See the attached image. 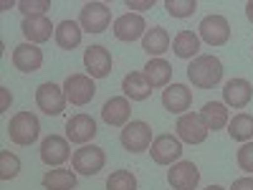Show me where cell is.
Listing matches in <instances>:
<instances>
[{"mask_svg":"<svg viewBox=\"0 0 253 190\" xmlns=\"http://www.w3.org/2000/svg\"><path fill=\"white\" fill-rule=\"evenodd\" d=\"M223 61L218 56H198L190 61L187 66V79L193 81V87L198 89H213L223 81Z\"/></svg>","mask_w":253,"mask_h":190,"instance_id":"6da1fadb","label":"cell"},{"mask_svg":"<svg viewBox=\"0 0 253 190\" xmlns=\"http://www.w3.org/2000/svg\"><path fill=\"white\" fill-rule=\"evenodd\" d=\"M38 135H41V122H38V117L33 112H18V114L10 117L8 137H10L13 144L28 147V144H33L38 140Z\"/></svg>","mask_w":253,"mask_h":190,"instance_id":"7a4b0ae2","label":"cell"},{"mask_svg":"<svg viewBox=\"0 0 253 190\" xmlns=\"http://www.w3.org/2000/svg\"><path fill=\"white\" fill-rule=\"evenodd\" d=\"M119 142H122V147L126 152L139 155L144 150H150V144H152V127L147 122H142V119H134V122L122 127Z\"/></svg>","mask_w":253,"mask_h":190,"instance_id":"3957f363","label":"cell"},{"mask_svg":"<svg viewBox=\"0 0 253 190\" xmlns=\"http://www.w3.org/2000/svg\"><path fill=\"white\" fill-rule=\"evenodd\" d=\"M63 94H66V101L74 104V107H86L96 96V84L89 74H71L63 81Z\"/></svg>","mask_w":253,"mask_h":190,"instance_id":"277c9868","label":"cell"},{"mask_svg":"<svg viewBox=\"0 0 253 190\" xmlns=\"http://www.w3.org/2000/svg\"><path fill=\"white\" fill-rule=\"evenodd\" d=\"M104 165H107V155L96 144H84L71 157V167L79 175H99L104 170Z\"/></svg>","mask_w":253,"mask_h":190,"instance_id":"5b68a950","label":"cell"},{"mask_svg":"<svg viewBox=\"0 0 253 190\" xmlns=\"http://www.w3.org/2000/svg\"><path fill=\"white\" fill-rule=\"evenodd\" d=\"M36 104L43 114L58 117L63 109H66V94H63V87H58V84H53V81H43L36 89Z\"/></svg>","mask_w":253,"mask_h":190,"instance_id":"8992f818","label":"cell"},{"mask_svg":"<svg viewBox=\"0 0 253 190\" xmlns=\"http://www.w3.org/2000/svg\"><path fill=\"white\" fill-rule=\"evenodd\" d=\"M112 23V10L107 3H86L79 13V26L86 33H104Z\"/></svg>","mask_w":253,"mask_h":190,"instance_id":"52a82bcc","label":"cell"},{"mask_svg":"<svg viewBox=\"0 0 253 190\" xmlns=\"http://www.w3.org/2000/svg\"><path fill=\"white\" fill-rule=\"evenodd\" d=\"M150 155L157 165H175L182 157V142L175 135H157L150 144Z\"/></svg>","mask_w":253,"mask_h":190,"instance_id":"ba28073f","label":"cell"},{"mask_svg":"<svg viewBox=\"0 0 253 190\" xmlns=\"http://www.w3.org/2000/svg\"><path fill=\"white\" fill-rule=\"evenodd\" d=\"M175 130H177L180 142H187V144H203V142L208 140V127H205L200 112H198V114H195V112L180 114Z\"/></svg>","mask_w":253,"mask_h":190,"instance_id":"9c48e42d","label":"cell"},{"mask_svg":"<svg viewBox=\"0 0 253 190\" xmlns=\"http://www.w3.org/2000/svg\"><path fill=\"white\" fill-rule=\"evenodd\" d=\"M200 41H205L208 46H223L228 44V38H230V23H228V18L225 15H205L200 20Z\"/></svg>","mask_w":253,"mask_h":190,"instance_id":"30bf717a","label":"cell"},{"mask_svg":"<svg viewBox=\"0 0 253 190\" xmlns=\"http://www.w3.org/2000/svg\"><path fill=\"white\" fill-rule=\"evenodd\" d=\"M167 183L172 190H195L200 183V170L193 160H180L167 170Z\"/></svg>","mask_w":253,"mask_h":190,"instance_id":"8fae6325","label":"cell"},{"mask_svg":"<svg viewBox=\"0 0 253 190\" xmlns=\"http://www.w3.org/2000/svg\"><path fill=\"white\" fill-rule=\"evenodd\" d=\"M71 155V144L66 137H61V135H48L43 142H41V160H43L48 167H58L63 165Z\"/></svg>","mask_w":253,"mask_h":190,"instance_id":"7c38bea8","label":"cell"},{"mask_svg":"<svg viewBox=\"0 0 253 190\" xmlns=\"http://www.w3.org/2000/svg\"><path fill=\"white\" fill-rule=\"evenodd\" d=\"M114 38L117 41H124V44H132L137 38H144L147 33V23L139 13H124L114 20Z\"/></svg>","mask_w":253,"mask_h":190,"instance_id":"4fadbf2b","label":"cell"},{"mask_svg":"<svg viewBox=\"0 0 253 190\" xmlns=\"http://www.w3.org/2000/svg\"><path fill=\"white\" fill-rule=\"evenodd\" d=\"M84 66L91 79H107L112 74V53L104 46H89L84 51Z\"/></svg>","mask_w":253,"mask_h":190,"instance_id":"5bb4252c","label":"cell"},{"mask_svg":"<svg viewBox=\"0 0 253 190\" xmlns=\"http://www.w3.org/2000/svg\"><path fill=\"white\" fill-rule=\"evenodd\" d=\"M96 119L89 114H74L71 119H66V140L74 144H86L89 140L96 137Z\"/></svg>","mask_w":253,"mask_h":190,"instance_id":"9a60e30c","label":"cell"},{"mask_svg":"<svg viewBox=\"0 0 253 190\" xmlns=\"http://www.w3.org/2000/svg\"><path fill=\"white\" fill-rule=\"evenodd\" d=\"M13 66L23 74H33L43 66V51H41L36 44H18L13 48Z\"/></svg>","mask_w":253,"mask_h":190,"instance_id":"2e32d148","label":"cell"},{"mask_svg":"<svg viewBox=\"0 0 253 190\" xmlns=\"http://www.w3.org/2000/svg\"><path fill=\"white\" fill-rule=\"evenodd\" d=\"M253 99V87L248 79H230L223 87V104L233 109H243L248 107Z\"/></svg>","mask_w":253,"mask_h":190,"instance_id":"e0dca14e","label":"cell"},{"mask_svg":"<svg viewBox=\"0 0 253 190\" xmlns=\"http://www.w3.org/2000/svg\"><path fill=\"white\" fill-rule=\"evenodd\" d=\"M193 104V92L185 84H170L167 89H162V107L170 114H185Z\"/></svg>","mask_w":253,"mask_h":190,"instance_id":"ac0fdd59","label":"cell"},{"mask_svg":"<svg viewBox=\"0 0 253 190\" xmlns=\"http://www.w3.org/2000/svg\"><path fill=\"white\" fill-rule=\"evenodd\" d=\"M129 117H132V104L126 96H112L104 101L101 107V119L107 122L109 127H124L129 124Z\"/></svg>","mask_w":253,"mask_h":190,"instance_id":"d6986e66","label":"cell"},{"mask_svg":"<svg viewBox=\"0 0 253 190\" xmlns=\"http://www.w3.org/2000/svg\"><path fill=\"white\" fill-rule=\"evenodd\" d=\"M20 31H23L28 44L38 46V44H46V41L51 38V33H56V26L51 23L46 15H36V18H23Z\"/></svg>","mask_w":253,"mask_h":190,"instance_id":"ffe728a7","label":"cell"},{"mask_svg":"<svg viewBox=\"0 0 253 190\" xmlns=\"http://www.w3.org/2000/svg\"><path fill=\"white\" fill-rule=\"evenodd\" d=\"M122 92L126 99H132V101H147L152 96V87H150V81L144 79L142 71H129L124 79H122Z\"/></svg>","mask_w":253,"mask_h":190,"instance_id":"44dd1931","label":"cell"},{"mask_svg":"<svg viewBox=\"0 0 253 190\" xmlns=\"http://www.w3.org/2000/svg\"><path fill=\"white\" fill-rule=\"evenodd\" d=\"M144 79L150 81L152 89H162V87H170V79H172V66L167 63L165 58H150L144 66Z\"/></svg>","mask_w":253,"mask_h":190,"instance_id":"7402d4cb","label":"cell"},{"mask_svg":"<svg viewBox=\"0 0 253 190\" xmlns=\"http://www.w3.org/2000/svg\"><path fill=\"white\" fill-rule=\"evenodd\" d=\"M142 48L152 58H160L165 51H170V33H167L165 28H160V26L147 28V33L142 38Z\"/></svg>","mask_w":253,"mask_h":190,"instance_id":"603a6c76","label":"cell"},{"mask_svg":"<svg viewBox=\"0 0 253 190\" xmlns=\"http://www.w3.org/2000/svg\"><path fill=\"white\" fill-rule=\"evenodd\" d=\"M200 117L208 127V132H218L223 127H228L230 117H228V107L223 101H208L205 107L200 109Z\"/></svg>","mask_w":253,"mask_h":190,"instance_id":"cb8c5ba5","label":"cell"},{"mask_svg":"<svg viewBox=\"0 0 253 190\" xmlns=\"http://www.w3.org/2000/svg\"><path fill=\"white\" fill-rule=\"evenodd\" d=\"M172 51L177 58H198V51H200V36L193 33V31H180L175 38H172Z\"/></svg>","mask_w":253,"mask_h":190,"instance_id":"d4e9b609","label":"cell"},{"mask_svg":"<svg viewBox=\"0 0 253 190\" xmlns=\"http://www.w3.org/2000/svg\"><path fill=\"white\" fill-rule=\"evenodd\" d=\"M56 44L63 48V51H74L79 44H81V26L74 23V20H61L56 26Z\"/></svg>","mask_w":253,"mask_h":190,"instance_id":"484cf974","label":"cell"},{"mask_svg":"<svg viewBox=\"0 0 253 190\" xmlns=\"http://www.w3.org/2000/svg\"><path fill=\"white\" fill-rule=\"evenodd\" d=\"M228 135L236 142H251L253 140V117L241 112L228 122Z\"/></svg>","mask_w":253,"mask_h":190,"instance_id":"4316f807","label":"cell"},{"mask_svg":"<svg viewBox=\"0 0 253 190\" xmlns=\"http://www.w3.org/2000/svg\"><path fill=\"white\" fill-rule=\"evenodd\" d=\"M41 183H43L46 190H74L76 188V173L74 170H48Z\"/></svg>","mask_w":253,"mask_h":190,"instance_id":"83f0119b","label":"cell"},{"mask_svg":"<svg viewBox=\"0 0 253 190\" xmlns=\"http://www.w3.org/2000/svg\"><path fill=\"white\" fill-rule=\"evenodd\" d=\"M107 190H137V178L129 170H114L107 178Z\"/></svg>","mask_w":253,"mask_h":190,"instance_id":"f1b7e54d","label":"cell"},{"mask_svg":"<svg viewBox=\"0 0 253 190\" xmlns=\"http://www.w3.org/2000/svg\"><path fill=\"white\" fill-rule=\"evenodd\" d=\"M20 173V157L13 155L10 150L0 152V180H13Z\"/></svg>","mask_w":253,"mask_h":190,"instance_id":"f546056e","label":"cell"},{"mask_svg":"<svg viewBox=\"0 0 253 190\" xmlns=\"http://www.w3.org/2000/svg\"><path fill=\"white\" fill-rule=\"evenodd\" d=\"M165 10L172 18H190L198 10L195 0H165Z\"/></svg>","mask_w":253,"mask_h":190,"instance_id":"4dcf8cb0","label":"cell"},{"mask_svg":"<svg viewBox=\"0 0 253 190\" xmlns=\"http://www.w3.org/2000/svg\"><path fill=\"white\" fill-rule=\"evenodd\" d=\"M15 8L26 18H36V15H46L51 10V0H20Z\"/></svg>","mask_w":253,"mask_h":190,"instance_id":"1f68e13d","label":"cell"},{"mask_svg":"<svg viewBox=\"0 0 253 190\" xmlns=\"http://www.w3.org/2000/svg\"><path fill=\"white\" fill-rule=\"evenodd\" d=\"M236 160H238V167H241L243 173L253 175V142H243V144H241Z\"/></svg>","mask_w":253,"mask_h":190,"instance_id":"d6a6232c","label":"cell"},{"mask_svg":"<svg viewBox=\"0 0 253 190\" xmlns=\"http://www.w3.org/2000/svg\"><path fill=\"white\" fill-rule=\"evenodd\" d=\"M124 5H126V8H132V10H137V13H142V10L155 8V0H139V3H137V0H126ZM132 10H129V13H132Z\"/></svg>","mask_w":253,"mask_h":190,"instance_id":"836d02e7","label":"cell"},{"mask_svg":"<svg viewBox=\"0 0 253 190\" xmlns=\"http://www.w3.org/2000/svg\"><path fill=\"white\" fill-rule=\"evenodd\" d=\"M10 101H13V94H10V89H8V87H0V112H8Z\"/></svg>","mask_w":253,"mask_h":190,"instance_id":"e575fe53","label":"cell"},{"mask_svg":"<svg viewBox=\"0 0 253 190\" xmlns=\"http://www.w3.org/2000/svg\"><path fill=\"white\" fill-rule=\"evenodd\" d=\"M230 190H253V178H238L233 180V188Z\"/></svg>","mask_w":253,"mask_h":190,"instance_id":"d590c367","label":"cell"},{"mask_svg":"<svg viewBox=\"0 0 253 190\" xmlns=\"http://www.w3.org/2000/svg\"><path fill=\"white\" fill-rule=\"evenodd\" d=\"M246 18L253 23V0H248V3H246Z\"/></svg>","mask_w":253,"mask_h":190,"instance_id":"8d00e7d4","label":"cell"},{"mask_svg":"<svg viewBox=\"0 0 253 190\" xmlns=\"http://www.w3.org/2000/svg\"><path fill=\"white\" fill-rule=\"evenodd\" d=\"M205 190H225V188H220V185H208Z\"/></svg>","mask_w":253,"mask_h":190,"instance_id":"74e56055","label":"cell"}]
</instances>
